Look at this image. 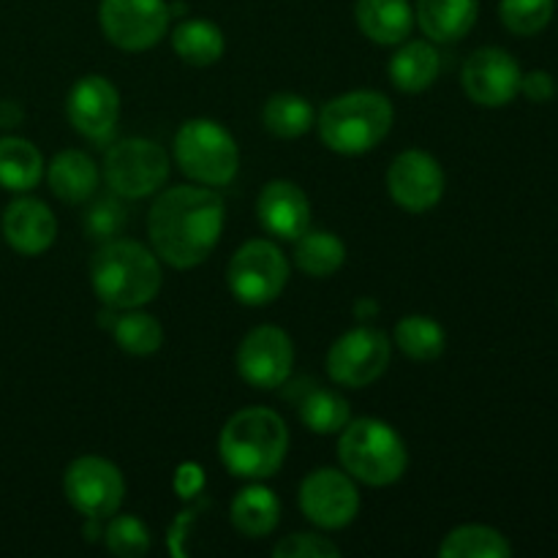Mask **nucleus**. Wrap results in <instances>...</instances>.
Here are the masks:
<instances>
[{"mask_svg":"<svg viewBox=\"0 0 558 558\" xmlns=\"http://www.w3.org/2000/svg\"><path fill=\"white\" fill-rule=\"evenodd\" d=\"M174 161L199 185H229L240 169L234 136L210 118L185 120L174 134Z\"/></svg>","mask_w":558,"mask_h":558,"instance_id":"nucleus-6","label":"nucleus"},{"mask_svg":"<svg viewBox=\"0 0 558 558\" xmlns=\"http://www.w3.org/2000/svg\"><path fill=\"white\" fill-rule=\"evenodd\" d=\"M65 499L90 521H104L120 510L125 499V480L112 461L82 456L63 474Z\"/></svg>","mask_w":558,"mask_h":558,"instance_id":"nucleus-9","label":"nucleus"},{"mask_svg":"<svg viewBox=\"0 0 558 558\" xmlns=\"http://www.w3.org/2000/svg\"><path fill=\"white\" fill-rule=\"evenodd\" d=\"M98 300L112 311L142 308L161 292L163 272L156 251L136 240H109L90 262Z\"/></svg>","mask_w":558,"mask_h":558,"instance_id":"nucleus-2","label":"nucleus"},{"mask_svg":"<svg viewBox=\"0 0 558 558\" xmlns=\"http://www.w3.org/2000/svg\"><path fill=\"white\" fill-rule=\"evenodd\" d=\"M338 461L349 477L374 488L398 483L409 466V450L392 425L376 417L349 420L338 439Z\"/></svg>","mask_w":558,"mask_h":558,"instance_id":"nucleus-5","label":"nucleus"},{"mask_svg":"<svg viewBox=\"0 0 558 558\" xmlns=\"http://www.w3.org/2000/svg\"><path fill=\"white\" fill-rule=\"evenodd\" d=\"M439 556L445 558H510L512 548L501 532L480 523L458 526L441 539Z\"/></svg>","mask_w":558,"mask_h":558,"instance_id":"nucleus-29","label":"nucleus"},{"mask_svg":"<svg viewBox=\"0 0 558 558\" xmlns=\"http://www.w3.org/2000/svg\"><path fill=\"white\" fill-rule=\"evenodd\" d=\"M3 234L16 254L38 256L52 248L58 238V218L41 199L20 196L5 207Z\"/></svg>","mask_w":558,"mask_h":558,"instance_id":"nucleus-18","label":"nucleus"},{"mask_svg":"<svg viewBox=\"0 0 558 558\" xmlns=\"http://www.w3.org/2000/svg\"><path fill=\"white\" fill-rule=\"evenodd\" d=\"M289 281V262L270 240H248L227 265V283L234 300L259 308L270 305Z\"/></svg>","mask_w":558,"mask_h":558,"instance_id":"nucleus-7","label":"nucleus"},{"mask_svg":"<svg viewBox=\"0 0 558 558\" xmlns=\"http://www.w3.org/2000/svg\"><path fill=\"white\" fill-rule=\"evenodd\" d=\"M480 0H417V22L430 41H458L477 22Z\"/></svg>","mask_w":558,"mask_h":558,"instance_id":"nucleus-21","label":"nucleus"},{"mask_svg":"<svg viewBox=\"0 0 558 558\" xmlns=\"http://www.w3.org/2000/svg\"><path fill=\"white\" fill-rule=\"evenodd\" d=\"M202 483H205V477H202V469L199 466H183L178 472V480H174V485H178L180 496H194L196 490L202 488Z\"/></svg>","mask_w":558,"mask_h":558,"instance_id":"nucleus-37","label":"nucleus"},{"mask_svg":"<svg viewBox=\"0 0 558 558\" xmlns=\"http://www.w3.org/2000/svg\"><path fill=\"white\" fill-rule=\"evenodd\" d=\"M357 27L374 44H403L414 27V9L409 0H357Z\"/></svg>","mask_w":558,"mask_h":558,"instance_id":"nucleus-20","label":"nucleus"},{"mask_svg":"<svg viewBox=\"0 0 558 558\" xmlns=\"http://www.w3.org/2000/svg\"><path fill=\"white\" fill-rule=\"evenodd\" d=\"M390 365V338L376 327H354L343 332L327 352V374L336 385L368 387Z\"/></svg>","mask_w":558,"mask_h":558,"instance_id":"nucleus-11","label":"nucleus"},{"mask_svg":"<svg viewBox=\"0 0 558 558\" xmlns=\"http://www.w3.org/2000/svg\"><path fill=\"white\" fill-rule=\"evenodd\" d=\"M294 265L311 278H327L338 272L347 262V245L338 234L325 232V229H305L294 240Z\"/></svg>","mask_w":558,"mask_h":558,"instance_id":"nucleus-25","label":"nucleus"},{"mask_svg":"<svg viewBox=\"0 0 558 558\" xmlns=\"http://www.w3.org/2000/svg\"><path fill=\"white\" fill-rule=\"evenodd\" d=\"M238 374L256 390H278L294 368V343L276 325L254 327L238 347Z\"/></svg>","mask_w":558,"mask_h":558,"instance_id":"nucleus-12","label":"nucleus"},{"mask_svg":"<svg viewBox=\"0 0 558 558\" xmlns=\"http://www.w3.org/2000/svg\"><path fill=\"white\" fill-rule=\"evenodd\" d=\"M289 450V430L272 409L248 407L234 412L221 428L218 452L234 477L267 480L281 469Z\"/></svg>","mask_w":558,"mask_h":558,"instance_id":"nucleus-3","label":"nucleus"},{"mask_svg":"<svg viewBox=\"0 0 558 558\" xmlns=\"http://www.w3.org/2000/svg\"><path fill=\"white\" fill-rule=\"evenodd\" d=\"M298 414L311 434H341L352 420L347 398L322 387H305L300 392Z\"/></svg>","mask_w":558,"mask_h":558,"instance_id":"nucleus-27","label":"nucleus"},{"mask_svg":"<svg viewBox=\"0 0 558 558\" xmlns=\"http://www.w3.org/2000/svg\"><path fill=\"white\" fill-rule=\"evenodd\" d=\"M104 543H107L109 554L120 558H140L150 550V529L140 518L114 512L107 532H104Z\"/></svg>","mask_w":558,"mask_h":558,"instance_id":"nucleus-33","label":"nucleus"},{"mask_svg":"<svg viewBox=\"0 0 558 558\" xmlns=\"http://www.w3.org/2000/svg\"><path fill=\"white\" fill-rule=\"evenodd\" d=\"M300 510L314 526L343 529L357 518L360 494L354 477L338 469H314L300 483Z\"/></svg>","mask_w":558,"mask_h":558,"instance_id":"nucleus-13","label":"nucleus"},{"mask_svg":"<svg viewBox=\"0 0 558 558\" xmlns=\"http://www.w3.org/2000/svg\"><path fill=\"white\" fill-rule=\"evenodd\" d=\"M445 169L430 153L403 150L387 169V191L392 202L409 213H425L445 196Z\"/></svg>","mask_w":558,"mask_h":558,"instance_id":"nucleus-14","label":"nucleus"},{"mask_svg":"<svg viewBox=\"0 0 558 558\" xmlns=\"http://www.w3.org/2000/svg\"><path fill=\"white\" fill-rule=\"evenodd\" d=\"M521 93L534 104H545L554 96V76L548 71H529L521 76Z\"/></svg>","mask_w":558,"mask_h":558,"instance_id":"nucleus-36","label":"nucleus"},{"mask_svg":"<svg viewBox=\"0 0 558 558\" xmlns=\"http://www.w3.org/2000/svg\"><path fill=\"white\" fill-rule=\"evenodd\" d=\"M229 521H232V526L243 537H267V534L276 532L278 521H281V501H278V496L270 488H265V485L254 480V485L243 488L232 499Z\"/></svg>","mask_w":558,"mask_h":558,"instance_id":"nucleus-22","label":"nucleus"},{"mask_svg":"<svg viewBox=\"0 0 558 558\" xmlns=\"http://www.w3.org/2000/svg\"><path fill=\"white\" fill-rule=\"evenodd\" d=\"M114 341L125 354L134 357H147L156 354L163 347V327L153 314H145L140 308H129L114 322Z\"/></svg>","mask_w":558,"mask_h":558,"instance_id":"nucleus-31","label":"nucleus"},{"mask_svg":"<svg viewBox=\"0 0 558 558\" xmlns=\"http://www.w3.org/2000/svg\"><path fill=\"white\" fill-rule=\"evenodd\" d=\"M396 343L414 363H434L445 354L447 332L436 319L423 314L403 316L396 325Z\"/></svg>","mask_w":558,"mask_h":558,"instance_id":"nucleus-28","label":"nucleus"},{"mask_svg":"<svg viewBox=\"0 0 558 558\" xmlns=\"http://www.w3.org/2000/svg\"><path fill=\"white\" fill-rule=\"evenodd\" d=\"M104 178L118 196L145 199L169 178V156L161 145L142 136L114 142L104 156Z\"/></svg>","mask_w":558,"mask_h":558,"instance_id":"nucleus-8","label":"nucleus"},{"mask_svg":"<svg viewBox=\"0 0 558 558\" xmlns=\"http://www.w3.org/2000/svg\"><path fill=\"white\" fill-rule=\"evenodd\" d=\"M223 218V199L210 185H174L153 202L147 234L158 259L189 270L213 254Z\"/></svg>","mask_w":558,"mask_h":558,"instance_id":"nucleus-1","label":"nucleus"},{"mask_svg":"<svg viewBox=\"0 0 558 558\" xmlns=\"http://www.w3.org/2000/svg\"><path fill=\"white\" fill-rule=\"evenodd\" d=\"M172 47L183 63L205 69V65L218 63L223 58L227 41H223V33L216 22L185 20L174 27Z\"/></svg>","mask_w":558,"mask_h":558,"instance_id":"nucleus-26","label":"nucleus"},{"mask_svg":"<svg viewBox=\"0 0 558 558\" xmlns=\"http://www.w3.org/2000/svg\"><path fill=\"white\" fill-rule=\"evenodd\" d=\"M22 120V107L14 101H0V125H20Z\"/></svg>","mask_w":558,"mask_h":558,"instance_id":"nucleus-38","label":"nucleus"},{"mask_svg":"<svg viewBox=\"0 0 558 558\" xmlns=\"http://www.w3.org/2000/svg\"><path fill=\"white\" fill-rule=\"evenodd\" d=\"M47 180L52 194L65 205H82L90 199L98 189V172L96 161L82 150H63L52 158L47 169Z\"/></svg>","mask_w":558,"mask_h":558,"instance_id":"nucleus-19","label":"nucleus"},{"mask_svg":"<svg viewBox=\"0 0 558 558\" xmlns=\"http://www.w3.org/2000/svg\"><path fill=\"white\" fill-rule=\"evenodd\" d=\"M256 218L281 240H298L311 227V202L292 180H270L256 199Z\"/></svg>","mask_w":558,"mask_h":558,"instance_id":"nucleus-17","label":"nucleus"},{"mask_svg":"<svg viewBox=\"0 0 558 558\" xmlns=\"http://www.w3.org/2000/svg\"><path fill=\"white\" fill-rule=\"evenodd\" d=\"M125 221H129V216H125V207L118 199H98L85 216L87 232L98 240L114 238L125 227Z\"/></svg>","mask_w":558,"mask_h":558,"instance_id":"nucleus-35","label":"nucleus"},{"mask_svg":"<svg viewBox=\"0 0 558 558\" xmlns=\"http://www.w3.org/2000/svg\"><path fill=\"white\" fill-rule=\"evenodd\" d=\"M354 314H357V319H374V316L379 314V305H376V300L365 298L354 305Z\"/></svg>","mask_w":558,"mask_h":558,"instance_id":"nucleus-39","label":"nucleus"},{"mask_svg":"<svg viewBox=\"0 0 558 558\" xmlns=\"http://www.w3.org/2000/svg\"><path fill=\"white\" fill-rule=\"evenodd\" d=\"M44 174V156L33 142L22 136H3L0 140V185L5 191L36 189Z\"/></svg>","mask_w":558,"mask_h":558,"instance_id":"nucleus-24","label":"nucleus"},{"mask_svg":"<svg viewBox=\"0 0 558 558\" xmlns=\"http://www.w3.org/2000/svg\"><path fill=\"white\" fill-rule=\"evenodd\" d=\"M169 16L167 0H101L98 5L104 36L125 52L156 47L167 36Z\"/></svg>","mask_w":558,"mask_h":558,"instance_id":"nucleus-10","label":"nucleus"},{"mask_svg":"<svg viewBox=\"0 0 558 558\" xmlns=\"http://www.w3.org/2000/svg\"><path fill=\"white\" fill-rule=\"evenodd\" d=\"M341 550H338L336 543H330L322 534H289L281 543L272 548V556L276 558H336Z\"/></svg>","mask_w":558,"mask_h":558,"instance_id":"nucleus-34","label":"nucleus"},{"mask_svg":"<svg viewBox=\"0 0 558 558\" xmlns=\"http://www.w3.org/2000/svg\"><path fill=\"white\" fill-rule=\"evenodd\" d=\"M396 109L379 90H352L325 104L319 120V136L332 153L363 156L381 145L392 129Z\"/></svg>","mask_w":558,"mask_h":558,"instance_id":"nucleus-4","label":"nucleus"},{"mask_svg":"<svg viewBox=\"0 0 558 558\" xmlns=\"http://www.w3.org/2000/svg\"><path fill=\"white\" fill-rule=\"evenodd\" d=\"M521 65L507 49L483 47L463 63V90L480 107H507L521 93Z\"/></svg>","mask_w":558,"mask_h":558,"instance_id":"nucleus-15","label":"nucleus"},{"mask_svg":"<svg viewBox=\"0 0 558 558\" xmlns=\"http://www.w3.org/2000/svg\"><path fill=\"white\" fill-rule=\"evenodd\" d=\"M314 120V107L308 104V98L298 96V93H276L267 98L265 109H262V123L278 140H298V136L308 134Z\"/></svg>","mask_w":558,"mask_h":558,"instance_id":"nucleus-30","label":"nucleus"},{"mask_svg":"<svg viewBox=\"0 0 558 558\" xmlns=\"http://www.w3.org/2000/svg\"><path fill=\"white\" fill-rule=\"evenodd\" d=\"M65 114L74 125L76 134L90 142H107L118 129L120 118V93L107 76L90 74L82 76L69 93Z\"/></svg>","mask_w":558,"mask_h":558,"instance_id":"nucleus-16","label":"nucleus"},{"mask_svg":"<svg viewBox=\"0 0 558 558\" xmlns=\"http://www.w3.org/2000/svg\"><path fill=\"white\" fill-rule=\"evenodd\" d=\"M441 58L430 41H407L390 58L387 74L401 93H423L436 82Z\"/></svg>","mask_w":558,"mask_h":558,"instance_id":"nucleus-23","label":"nucleus"},{"mask_svg":"<svg viewBox=\"0 0 558 558\" xmlns=\"http://www.w3.org/2000/svg\"><path fill=\"white\" fill-rule=\"evenodd\" d=\"M556 0H501L499 14L515 36H537L554 20Z\"/></svg>","mask_w":558,"mask_h":558,"instance_id":"nucleus-32","label":"nucleus"}]
</instances>
